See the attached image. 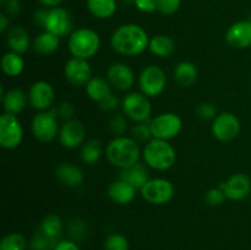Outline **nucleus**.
I'll use <instances>...</instances> for the list:
<instances>
[{"label":"nucleus","mask_w":251,"mask_h":250,"mask_svg":"<svg viewBox=\"0 0 251 250\" xmlns=\"http://www.w3.org/2000/svg\"><path fill=\"white\" fill-rule=\"evenodd\" d=\"M149 33L137 24L122 25L110 36L112 49L124 56L140 55L149 48Z\"/></svg>","instance_id":"obj_1"},{"label":"nucleus","mask_w":251,"mask_h":250,"mask_svg":"<svg viewBox=\"0 0 251 250\" xmlns=\"http://www.w3.org/2000/svg\"><path fill=\"white\" fill-rule=\"evenodd\" d=\"M104 154L112 166L120 171L134 166L140 161L141 150L139 142L134 137L115 136L109 141L104 150Z\"/></svg>","instance_id":"obj_2"},{"label":"nucleus","mask_w":251,"mask_h":250,"mask_svg":"<svg viewBox=\"0 0 251 250\" xmlns=\"http://www.w3.org/2000/svg\"><path fill=\"white\" fill-rule=\"evenodd\" d=\"M142 158L150 168L164 172L171 169L176 162V151L173 145L167 140L152 139L145 144Z\"/></svg>","instance_id":"obj_3"},{"label":"nucleus","mask_w":251,"mask_h":250,"mask_svg":"<svg viewBox=\"0 0 251 250\" xmlns=\"http://www.w3.org/2000/svg\"><path fill=\"white\" fill-rule=\"evenodd\" d=\"M100 37L95 29L81 27L71 32L69 36L68 48L74 58L88 59L93 58L100 48Z\"/></svg>","instance_id":"obj_4"},{"label":"nucleus","mask_w":251,"mask_h":250,"mask_svg":"<svg viewBox=\"0 0 251 250\" xmlns=\"http://www.w3.org/2000/svg\"><path fill=\"white\" fill-rule=\"evenodd\" d=\"M58 119V114L53 108L37 113L31 123V131L34 139L38 140L39 142H43V144L53 141L60 131Z\"/></svg>","instance_id":"obj_5"},{"label":"nucleus","mask_w":251,"mask_h":250,"mask_svg":"<svg viewBox=\"0 0 251 250\" xmlns=\"http://www.w3.org/2000/svg\"><path fill=\"white\" fill-rule=\"evenodd\" d=\"M123 113L135 123L149 122L152 114L150 98L142 92H129L122 100Z\"/></svg>","instance_id":"obj_6"},{"label":"nucleus","mask_w":251,"mask_h":250,"mask_svg":"<svg viewBox=\"0 0 251 250\" xmlns=\"http://www.w3.org/2000/svg\"><path fill=\"white\" fill-rule=\"evenodd\" d=\"M139 86L141 92L149 98L158 97L167 87L166 73L157 65H147L140 73Z\"/></svg>","instance_id":"obj_7"},{"label":"nucleus","mask_w":251,"mask_h":250,"mask_svg":"<svg viewBox=\"0 0 251 250\" xmlns=\"http://www.w3.org/2000/svg\"><path fill=\"white\" fill-rule=\"evenodd\" d=\"M142 199L152 205H166L174 198L176 189L173 183L164 178L150 179L140 190Z\"/></svg>","instance_id":"obj_8"},{"label":"nucleus","mask_w":251,"mask_h":250,"mask_svg":"<svg viewBox=\"0 0 251 250\" xmlns=\"http://www.w3.org/2000/svg\"><path fill=\"white\" fill-rule=\"evenodd\" d=\"M24 127L17 115L2 113L0 117V146L5 150H15L22 144Z\"/></svg>","instance_id":"obj_9"},{"label":"nucleus","mask_w":251,"mask_h":250,"mask_svg":"<svg viewBox=\"0 0 251 250\" xmlns=\"http://www.w3.org/2000/svg\"><path fill=\"white\" fill-rule=\"evenodd\" d=\"M151 129L153 139L171 141L180 134L183 129V120L176 113H161L151 119Z\"/></svg>","instance_id":"obj_10"},{"label":"nucleus","mask_w":251,"mask_h":250,"mask_svg":"<svg viewBox=\"0 0 251 250\" xmlns=\"http://www.w3.org/2000/svg\"><path fill=\"white\" fill-rule=\"evenodd\" d=\"M242 130L239 118L230 112L220 113L212 120L211 131L215 139L221 142H230L237 139Z\"/></svg>","instance_id":"obj_11"},{"label":"nucleus","mask_w":251,"mask_h":250,"mask_svg":"<svg viewBox=\"0 0 251 250\" xmlns=\"http://www.w3.org/2000/svg\"><path fill=\"white\" fill-rule=\"evenodd\" d=\"M28 102L33 109L38 112L51 109L54 100H55V91L51 83L48 81L39 80L31 85L28 90Z\"/></svg>","instance_id":"obj_12"},{"label":"nucleus","mask_w":251,"mask_h":250,"mask_svg":"<svg viewBox=\"0 0 251 250\" xmlns=\"http://www.w3.org/2000/svg\"><path fill=\"white\" fill-rule=\"evenodd\" d=\"M64 76L74 87H86L92 76V68L88 60L71 58L64 65Z\"/></svg>","instance_id":"obj_13"},{"label":"nucleus","mask_w":251,"mask_h":250,"mask_svg":"<svg viewBox=\"0 0 251 250\" xmlns=\"http://www.w3.org/2000/svg\"><path fill=\"white\" fill-rule=\"evenodd\" d=\"M86 139V126L81 120L73 119L65 120L60 126L59 131V140L63 147L69 150L77 149L85 144Z\"/></svg>","instance_id":"obj_14"},{"label":"nucleus","mask_w":251,"mask_h":250,"mask_svg":"<svg viewBox=\"0 0 251 250\" xmlns=\"http://www.w3.org/2000/svg\"><path fill=\"white\" fill-rule=\"evenodd\" d=\"M105 78L114 90L120 92L131 90L136 81L134 70L125 63H113L108 68Z\"/></svg>","instance_id":"obj_15"},{"label":"nucleus","mask_w":251,"mask_h":250,"mask_svg":"<svg viewBox=\"0 0 251 250\" xmlns=\"http://www.w3.org/2000/svg\"><path fill=\"white\" fill-rule=\"evenodd\" d=\"M44 31L50 32L60 38L68 34L70 36L73 32V19H71L70 12L60 6L49 10L46 25H44Z\"/></svg>","instance_id":"obj_16"},{"label":"nucleus","mask_w":251,"mask_h":250,"mask_svg":"<svg viewBox=\"0 0 251 250\" xmlns=\"http://www.w3.org/2000/svg\"><path fill=\"white\" fill-rule=\"evenodd\" d=\"M228 200H244L251 193V180L244 173H235L220 184Z\"/></svg>","instance_id":"obj_17"},{"label":"nucleus","mask_w":251,"mask_h":250,"mask_svg":"<svg viewBox=\"0 0 251 250\" xmlns=\"http://www.w3.org/2000/svg\"><path fill=\"white\" fill-rule=\"evenodd\" d=\"M226 41L230 47L247 49L251 47V21H238L226 32Z\"/></svg>","instance_id":"obj_18"},{"label":"nucleus","mask_w":251,"mask_h":250,"mask_svg":"<svg viewBox=\"0 0 251 250\" xmlns=\"http://www.w3.org/2000/svg\"><path fill=\"white\" fill-rule=\"evenodd\" d=\"M55 176L59 183L71 189L81 186L85 180L82 169L71 162H63V163L58 164L55 168Z\"/></svg>","instance_id":"obj_19"},{"label":"nucleus","mask_w":251,"mask_h":250,"mask_svg":"<svg viewBox=\"0 0 251 250\" xmlns=\"http://www.w3.org/2000/svg\"><path fill=\"white\" fill-rule=\"evenodd\" d=\"M137 189L122 178L115 179L108 186V198L118 205H129L136 196Z\"/></svg>","instance_id":"obj_20"},{"label":"nucleus","mask_w":251,"mask_h":250,"mask_svg":"<svg viewBox=\"0 0 251 250\" xmlns=\"http://www.w3.org/2000/svg\"><path fill=\"white\" fill-rule=\"evenodd\" d=\"M1 103L5 113L17 115L26 108L28 95L20 88H10L1 95Z\"/></svg>","instance_id":"obj_21"},{"label":"nucleus","mask_w":251,"mask_h":250,"mask_svg":"<svg viewBox=\"0 0 251 250\" xmlns=\"http://www.w3.org/2000/svg\"><path fill=\"white\" fill-rule=\"evenodd\" d=\"M6 44L11 51L25 54L31 46V37L26 28L22 26H14L6 32Z\"/></svg>","instance_id":"obj_22"},{"label":"nucleus","mask_w":251,"mask_h":250,"mask_svg":"<svg viewBox=\"0 0 251 250\" xmlns=\"http://www.w3.org/2000/svg\"><path fill=\"white\" fill-rule=\"evenodd\" d=\"M150 167L146 163L137 162L134 166L120 171L119 178L124 179L127 183L134 185L137 190H141L145 184L150 180Z\"/></svg>","instance_id":"obj_23"},{"label":"nucleus","mask_w":251,"mask_h":250,"mask_svg":"<svg viewBox=\"0 0 251 250\" xmlns=\"http://www.w3.org/2000/svg\"><path fill=\"white\" fill-rule=\"evenodd\" d=\"M199 77V70L198 66L194 63L188 60L180 61L176 64V69H174V80L176 81L179 86L181 87L189 88L194 86L198 81Z\"/></svg>","instance_id":"obj_24"},{"label":"nucleus","mask_w":251,"mask_h":250,"mask_svg":"<svg viewBox=\"0 0 251 250\" xmlns=\"http://www.w3.org/2000/svg\"><path fill=\"white\" fill-rule=\"evenodd\" d=\"M176 42L167 34H157L150 38L149 49L158 58H171L176 51Z\"/></svg>","instance_id":"obj_25"},{"label":"nucleus","mask_w":251,"mask_h":250,"mask_svg":"<svg viewBox=\"0 0 251 250\" xmlns=\"http://www.w3.org/2000/svg\"><path fill=\"white\" fill-rule=\"evenodd\" d=\"M59 46H60V37L48 31L37 34L33 41V49L36 50V53L43 56H48L55 53L59 49Z\"/></svg>","instance_id":"obj_26"},{"label":"nucleus","mask_w":251,"mask_h":250,"mask_svg":"<svg viewBox=\"0 0 251 250\" xmlns=\"http://www.w3.org/2000/svg\"><path fill=\"white\" fill-rule=\"evenodd\" d=\"M86 95L91 100L96 103H100L105 97L113 92V87L108 82L107 78L92 77L90 82L85 87Z\"/></svg>","instance_id":"obj_27"},{"label":"nucleus","mask_w":251,"mask_h":250,"mask_svg":"<svg viewBox=\"0 0 251 250\" xmlns=\"http://www.w3.org/2000/svg\"><path fill=\"white\" fill-rule=\"evenodd\" d=\"M1 70L9 77H17L25 70V60L21 54L9 50L1 58Z\"/></svg>","instance_id":"obj_28"},{"label":"nucleus","mask_w":251,"mask_h":250,"mask_svg":"<svg viewBox=\"0 0 251 250\" xmlns=\"http://www.w3.org/2000/svg\"><path fill=\"white\" fill-rule=\"evenodd\" d=\"M86 5L91 15L100 20L112 17L118 9L117 0H87Z\"/></svg>","instance_id":"obj_29"},{"label":"nucleus","mask_w":251,"mask_h":250,"mask_svg":"<svg viewBox=\"0 0 251 250\" xmlns=\"http://www.w3.org/2000/svg\"><path fill=\"white\" fill-rule=\"evenodd\" d=\"M103 153V147L102 142L97 139H90L87 141H85V144L81 146L80 156L81 159L85 164L87 166H95L97 162H100V159L102 158Z\"/></svg>","instance_id":"obj_30"},{"label":"nucleus","mask_w":251,"mask_h":250,"mask_svg":"<svg viewBox=\"0 0 251 250\" xmlns=\"http://www.w3.org/2000/svg\"><path fill=\"white\" fill-rule=\"evenodd\" d=\"M63 220H61L60 216L55 215V213H48L42 220L38 229L43 232L44 234L48 235V237L59 240V237L63 232Z\"/></svg>","instance_id":"obj_31"},{"label":"nucleus","mask_w":251,"mask_h":250,"mask_svg":"<svg viewBox=\"0 0 251 250\" xmlns=\"http://www.w3.org/2000/svg\"><path fill=\"white\" fill-rule=\"evenodd\" d=\"M27 239L21 233H9L0 242V250H26Z\"/></svg>","instance_id":"obj_32"},{"label":"nucleus","mask_w":251,"mask_h":250,"mask_svg":"<svg viewBox=\"0 0 251 250\" xmlns=\"http://www.w3.org/2000/svg\"><path fill=\"white\" fill-rule=\"evenodd\" d=\"M60 242L58 239L48 237L41 230H37L32 237L31 243H29V249L31 250H54L56 244Z\"/></svg>","instance_id":"obj_33"},{"label":"nucleus","mask_w":251,"mask_h":250,"mask_svg":"<svg viewBox=\"0 0 251 250\" xmlns=\"http://www.w3.org/2000/svg\"><path fill=\"white\" fill-rule=\"evenodd\" d=\"M131 137H134L137 142L147 144V142L151 141L153 139V134H152L151 129V120L135 123L134 126L131 127Z\"/></svg>","instance_id":"obj_34"},{"label":"nucleus","mask_w":251,"mask_h":250,"mask_svg":"<svg viewBox=\"0 0 251 250\" xmlns=\"http://www.w3.org/2000/svg\"><path fill=\"white\" fill-rule=\"evenodd\" d=\"M108 129L115 136H124L125 132L129 129V122L127 117L123 114H114L108 122Z\"/></svg>","instance_id":"obj_35"},{"label":"nucleus","mask_w":251,"mask_h":250,"mask_svg":"<svg viewBox=\"0 0 251 250\" xmlns=\"http://www.w3.org/2000/svg\"><path fill=\"white\" fill-rule=\"evenodd\" d=\"M68 232L69 234H70L71 239L75 240V242L77 243L80 242V240H82L83 238L87 235L88 228L85 221H82L81 218H75V220L71 221L70 225H69Z\"/></svg>","instance_id":"obj_36"},{"label":"nucleus","mask_w":251,"mask_h":250,"mask_svg":"<svg viewBox=\"0 0 251 250\" xmlns=\"http://www.w3.org/2000/svg\"><path fill=\"white\" fill-rule=\"evenodd\" d=\"M104 250H129V240L120 233L110 234L104 240Z\"/></svg>","instance_id":"obj_37"},{"label":"nucleus","mask_w":251,"mask_h":250,"mask_svg":"<svg viewBox=\"0 0 251 250\" xmlns=\"http://www.w3.org/2000/svg\"><path fill=\"white\" fill-rule=\"evenodd\" d=\"M226 199H227V196H226L225 191H223V189L221 186L210 189L205 195L206 203L208 206H212V207H217V206L223 205Z\"/></svg>","instance_id":"obj_38"},{"label":"nucleus","mask_w":251,"mask_h":250,"mask_svg":"<svg viewBox=\"0 0 251 250\" xmlns=\"http://www.w3.org/2000/svg\"><path fill=\"white\" fill-rule=\"evenodd\" d=\"M196 115L201 120H213L217 117V107L212 102H201L196 108Z\"/></svg>","instance_id":"obj_39"},{"label":"nucleus","mask_w":251,"mask_h":250,"mask_svg":"<svg viewBox=\"0 0 251 250\" xmlns=\"http://www.w3.org/2000/svg\"><path fill=\"white\" fill-rule=\"evenodd\" d=\"M180 5L181 0H158V2H157L158 10L157 11L161 12L162 15H166V16H171V15H174L179 11Z\"/></svg>","instance_id":"obj_40"},{"label":"nucleus","mask_w":251,"mask_h":250,"mask_svg":"<svg viewBox=\"0 0 251 250\" xmlns=\"http://www.w3.org/2000/svg\"><path fill=\"white\" fill-rule=\"evenodd\" d=\"M55 112L60 119L70 120L75 115V107L71 102H61L58 108H55Z\"/></svg>","instance_id":"obj_41"},{"label":"nucleus","mask_w":251,"mask_h":250,"mask_svg":"<svg viewBox=\"0 0 251 250\" xmlns=\"http://www.w3.org/2000/svg\"><path fill=\"white\" fill-rule=\"evenodd\" d=\"M119 103L120 100L119 98H118V96L115 95L114 92H112L108 97H105L102 102L98 103V105H100V109L104 110V112H114V110H117L118 107H119Z\"/></svg>","instance_id":"obj_42"},{"label":"nucleus","mask_w":251,"mask_h":250,"mask_svg":"<svg viewBox=\"0 0 251 250\" xmlns=\"http://www.w3.org/2000/svg\"><path fill=\"white\" fill-rule=\"evenodd\" d=\"M157 2L158 0H134V4L137 10H140L141 12H146V14H152L158 10Z\"/></svg>","instance_id":"obj_43"},{"label":"nucleus","mask_w":251,"mask_h":250,"mask_svg":"<svg viewBox=\"0 0 251 250\" xmlns=\"http://www.w3.org/2000/svg\"><path fill=\"white\" fill-rule=\"evenodd\" d=\"M48 12H49V10H47V9L36 10V12H34V15H33L34 24H36L38 27H43L44 28V25H46Z\"/></svg>","instance_id":"obj_44"},{"label":"nucleus","mask_w":251,"mask_h":250,"mask_svg":"<svg viewBox=\"0 0 251 250\" xmlns=\"http://www.w3.org/2000/svg\"><path fill=\"white\" fill-rule=\"evenodd\" d=\"M54 250H80L78 244L73 239H64L56 244Z\"/></svg>","instance_id":"obj_45"},{"label":"nucleus","mask_w":251,"mask_h":250,"mask_svg":"<svg viewBox=\"0 0 251 250\" xmlns=\"http://www.w3.org/2000/svg\"><path fill=\"white\" fill-rule=\"evenodd\" d=\"M5 10L9 15H17L21 10V2L19 0H6L5 2Z\"/></svg>","instance_id":"obj_46"},{"label":"nucleus","mask_w":251,"mask_h":250,"mask_svg":"<svg viewBox=\"0 0 251 250\" xmlns=\"http://www.w3.org/2000/svg\"><path fill=\"white\" fill-rule=\"evenodd\" d=\"M9 25L10 19L4 14V12H1V14H0V31H1L2 33H6L10 28Z\"/></svg>","instance_id":"obj_47"},{"label":"nucleus","mask_w":251,"mask_h":250,"mask_svg":"<svg viewBox=\"0 0 251 250\" xmlns=\"http://www.w3.org/2000/svg\"><path fill=\"white\" fill-rule=\"evenodd\" d=\"M38 1L41 2L43 6L50 7V9H53V7H58L59 5H60L61 2L64 1V0H38Z\"/></svg>","instance_id":"obj_48"}]
</instances>
